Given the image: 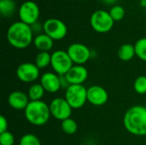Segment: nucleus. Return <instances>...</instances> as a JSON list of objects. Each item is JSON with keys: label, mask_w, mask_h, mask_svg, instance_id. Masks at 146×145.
<instances>
[{"label": "nucleus", "mask_w": 146, "mask_h": 145, "mask_svg": "<svg viewBox=\"0 0 146 145\" xmlns=\"http://www.w3.org/2000/svg\"><path fill=\"white\" fill-rule=\"evenodd\" d=\"M126 130L134 136H146V107L133 106L127 110L123 117Z\"/></svg>", "instance_id": "nucleus-1"}, {"label": "nucleus", "mask_w": 146, "mask_h": 145, "mask_svg": "<svg viewBox=\"0 0 146 145\" xmlns=\"http://www.w3.org/2000/svg\"><path fill=\"white\" fill-rule=\"evenodd\" d=\"M7 39L14 48L26 49L33 41V32L31 26L21 21H15L8 28Z\"/></svg>", "instance_id": "nucleus-2"}, {"label": "nucleus", "mask_w": 146, "mask_h": 145, "mask_svg": "<svg viewBox=\"0 0 146 145\" xmlns=\"http://www.w3.org/2000/svg\"><path fill=\"white\" fill-rule=\"evenodd\" d=\"M24 115L27 121L37 126L45 125L51 115L49 105L44 101H30L24 110Z\"/></svg>", "instance_id": "nucleus-3"}, {"label": "nucleus", "mask_w": 146, "mask_h": 145, "mask_svg": "<svg viewBox=\"0 0 146 145\" xmlns=\"http://www.w3.org/2000/svg\"><path fill=\"white\" fill-rule=\"evenodd\" d=\"M64 98L73 109H80L87 102V89L83 85H71L65 91Z\"/></svg>", "instance_id": "nucleus-4"}, {"label": "nucleus", "mask_w": 146, "mask_h": 145, "mask_svg": "<svg viewBox=\"0 0 146 145\" xmlns=\"http://www.w3.org/2000/svg\"><path fill=\"white\" fill-rule=\"evenodd\" d=\"M90 23L94 31L99 33H105L112 29L115 21L109 11L98 9L92 14Z\"/></svg>", "instance_id": "nucleus-5"}, {"label": "nucleus", "mask_w": 146, "mask_h": 145, "mask_svg": "<svg viewBox=\"0 0 146 145\" xmlns=\"http://www.w3.org/2000/svg\"><path fill=\"white\" fill-rule=\"evenodd\" d=\"M50 66L56 74L63 75L71 69V68L74 66V62L67 50L65 51L58 50L51 54Z\"/></svg>", "instance_id": "nucleus-6"}, {"label": "nucleus", "mask_w": 146, "mask_h": 145, "mask_svg": "<svg viewBox=\"0 0 146 145\" xmlns=\"http://www.w3.org/2000/svg\"><path fill=\"white\" fill-rule=\"evenodd\" d=\"M43 31L54 41L64 38L68 33L66 24L60 19L49 18L43 24Z\"/></svg>", "instance_id": "nucleus-7"}, {"label": "nucleus", "mask_w": 146, "mask_h": 145, "mask_svg": "<svg viewBox=\"0 0 146 145\" xmlns=\"http://www.w3.org/2000/svg\"><path fill=\"white\" fill-rule=\"evenodd\" d=\"M39 14L40 10L38 5L35 2L30 0L22 3L18 11L20 21L29 26H32L38 21Z\"/></svg>", "instance_id": "nucleus-8"}, {"label": "nucleus", "mask_w": 146, "mask_h": 145, "mask_svg": "<svg viewBox=\"0 0 146 145\" xmlns=\"http://www.w3.org/2000/svg\"><path fill=\"white\" fill-rule=\"evenodd\" d=\"M50 115L58 121H64L70 118L72 115V107L65 98L56 97L49 104Z\"/></svg>", "instance_id": "nucleus-9"}, {"label": "nucleus", "mask_w": 146, "mask_h": 145, "mask_svg": "<svg viewBox=\"0 0 146 145\" xmlns=\"http://www.w3.org/2000/svg\"><path fill=\"white\" fill-rule=\"evenodd\" d=\"M67 52L75 65H84L89 61L92 56L90 49L81 43H74L70 44Z\"/></svg>", "instance_id": "nucleus-10"}, {"label": "nucleus", "mask_w": 146, "mask_h": 145, "mask_svg": "<svg viewBox=\"0 0 146 145\" xmlns=\"http://www.w3.org/2000/svg\"><path fill=\"white\" fill-rule=\"evenodd\" d=\"M40 75V69L33 62H23L16 69V76L23 83H33Z\"/></svg>", "instance_id": "nucleus-11"}, {"label": "nucleus", "mask_w": 146, "mask_h": 145, "mask_svg": "<svg viewBox=\"0 0 146 145\" xmlns=\"http://www.w3.org/2000/svg\"><path fill=\"white\" fill-rule=\"evenodd\" d=\"M109 100L107 91L100 85H92L87 89V102L93 106H103Z\"/></svg>", "instance_id": "nucleus-12"}, {"label": "nucleus", "mask_w": 146, "mask_h": 145, "mask_svg": "<svg viewBox=\"0 0 146 145\" xmlns=\"http://www.w3.org/2000/svg\"><path fill=\"white\" fill-rule=\"evenodd\" d=\"M40 84L44 91L49 93H56L62 89L59 75L52 72L43 73L40 78Z\"/></svg>", "instance_id": "nucleus-13"}, {"label": "nucleus", "mask_w": 146, "mask_h": 145, "mask_svg": "<svg viewBox=\"0 0 146 145\" xmlns=\"http://www.w3.org/2000/svg\"><path fill=\"white\" fill-rule=\"evenodd\" d=\"M70 85H83L87 79L88 71L83 65H74L66 73Z\"/></svg>", "instance_id": "nucleus-14"}, {"label": "nucleus", "mask_w": 146, "mask_h": 145, "mask_svg": "<svg viewBox=\"0 0 146 145\" xmlns=\"http://www.w3.org/2000/svg\"><path fill=\"white\" fill-rule=\"evenodd\" d=\"M8 103L9 106L15 110H25L30 103V99L25 92L21 91H14L9 95Z\"/></svg>", "instance_id": "nucleus-15"}, {"label": "nucleus", "mask_w": 146, "mask_h": 145, "mask_svg": "<svg viewBox=\"0 0 146 145\" xmlns=\"http://www.w3.org/2000/svg\"><path fill=\"white\" fill-rule=\"evenodd\" d=\"M33 44L34 46L39 50V51H45L49 52L54 45V40L49 37L47 34L44 33H39L38 34L34 39H33Z\"/></svg>", "instance_id": "nucleus-16"}, {"label": "nucleus", "mask_w": 146, "mask_h": 145, "mask_svg": "<svg viewBox=\"0 0 146 145\" xmlns=\"http://www.w3.org/2000/svg\"><path fill=\"white\" fill-rule=\"evenodd\" d=\"M136 56L135 47L131 44H124L118 50V57L123 62L131 61Z\"/></svg>", "instance_id": "nucleus-17"}, {"label": "nucleus", "mask_w": 146, "mask_h": 145, "mask_svg": "<svg viewBox=\"0 0 146 145\" xmlns=\"http://www.w3.org/2000/svg\"><path fill=\"white\" fill-rule=\"evenodd\" d=\"M44 92L45 91L40 83H34L29 87L27 96L30 101H40L44 97Z\"/></svg>", "instance_id": "nucleus-18"}, {"label": "nucleus", "mask_w": 146, "mask_h": 145, "mask_svg": "<svg viewBox=\"0 0 146 145\" xmlns=\"http://www.w3.org/2000/svg\"><path fill=\"white\" fill-rule=\"evenodd\" d=\"M16 9V4L14 0H0V13L4 17L12 15Z\"/></svg>", "instance_id": "nucleus-19"}, {"label": "nucleus", "mask_w": 146, "mask_h": 145, "mask_svg": "<svg viewBox=\"0 0 146 145\" xmlns=\"http://www.w3.org/2000/svg\"><path fill=\"white\" fill-rule=\"evenodd\" d=\"M50 62L51 54L45 51H39V53H38L35 58V64L39 69L45 68L46 67L50 65Z\"/></svg>", "instance_id": "nucleus-20"}, {"label": "nucleus", "mask_w": 146, "mask_h": 145, "mask_svg": "<svg viewBox=\"0 0 146 145\" xmlns=\"http://www.w3.org/2000/svg\"><path fill=\"white\" fill-rule=\"evenodd\" d=\"M61 126H62V130L63 131V132L68 135L74 134L78 130L77 122L72 118H68V119L62 121Z\"/></svg>", "instance_id": "nucleus-21"}, {"label": "nucleus", "mask_w": 146, "mask_h": 145, "mask_svg": "<svg viewBox=\"0 0 146 145\" xmlns=\"http://www.w3.org/2000/svg\"><path fill=\"white\" fill-rule=\"evenodd\" d=\"M136 56L142 61L146 62V38H141L134 44Z\"/></svg>", "instance_id": "nucleus-22"}, {"label": "nucleus", "mask_w": 146, "mask_h": 145, "mask_svg": "<svg viewBox=\"0 0 146 145\" xmlns=\"http://www.w3.org/2000/svg\"><path fill=\"white\" fill-rule=\"evenodd\" d=\"M110 15H111L114 21H120L125 16V9L122 6L115 4L111 7L110 10L109 11Z\"/></svg>", "instance_id": "nucleus-23"}, {"label": "nucleus", "mask_w": 146, "mask_h": 145, "mask_svg": "<svg viewBox=\"0 0 146 145\" xmlns=\"http://www.w3.org/2000/svg\"><path fill=\"white\" fill-rule=\"evenodd\" d=\"M133 89L134 91L140 95L146 93V76L140 75L139 76L133 83Z\"/></svg>", "instance_id": "nucleus-24"}, {"label": "nucleus", "mask_w": 146, "mask_h": 145, "mask_svg": "<svg viewBox=\"0 0 146 145\" xmlns=\"http://www.w3.org/2000/svg\"><path fill=\"white\" fill-rule=\"evenodd\" d=\"M19 145H41V143L36 135L27 133L21 138Z\"/></svg>", "instance_id": "nucleus-25"}, {"label": "nucleus", "mask_w": 146, "mask_h": 145, "mask_svg": "<svg viewBox=\"0 0 146 145\" xmlns=\"http://www.w3.org/2000/svg\"><path fill=\"white\" fill-rule=\"evenodd\" d=\"M15 143L14 135L7 131L3 133H0V145H13Z\"/></svg>", "instance_id": "nucleus-26"}, {"label": "nucleus", "mask_w": 146, "mask_h": 145, "mask_svg": "<svg viewBox=\"0 0 146 145\" xmlns=\"http://www.w3.org/2000/svg\"><path fill=\"white\" fill-rule=\"evenodd\" d=\"M59 77H60V83H61V88L62 89V90H67L71 85H70V83H69V81H68V78H67V76H66V74H63V75H59Z\"/></svg>", "instance_id": "nucleus-27"}, {"label": "nucleus", "mask_w": 146, "mask_h": 145, "mask_svg": "<svg viewBox=\"0 0 146 145\" xmlns=\"http://www.w3.org/2000/svg\"><path fill=\"white\" fill-rule=\"evenodd\" d=\"M7 131H8V121L3 115H1L0 116V133H3Z\"/></svg>", "instance_id": "nucleus-28"}, {"label": "nucleus", "mask_w": 146, "mask_h": 145, "mask_svg": "<svg viewBox=\"0 0 146 145\" xmlns=\"http://www.w3.org/2000/svg\"><path fill=\"white\" fill-rule=\"evenodd\" d=\"M118 0H105L104 2L107 3V4H111V5H115V3L117 2Z\"/></svg>", "instance_id": "nucleus-29"}, {"label": "nucleus", "mask_w": 146, "mask_h": 145, "mask_svg": "<svg viewBox=\"0 0 146 145\" xmlns=\"http://www.w3.org/2000/svg\"><path fill=\"white\" fill-rule=\"evenodd\" d=\"M98 1H104V2L105 0H98Z\"/></svg>", "instance_id": "nucleus-30"}, {"label": "nucleus", "mask_w": 146, "mask_h": 145, "mask_svg": "<svg viewBox=\"0 0 146 145\" xmlns=\"http://www.w3.org/2000/svg\"><path fill=\"white\" fill-rule=\"evenodd\" d=\"M80 1H87V0H80Z\"/></svg>", "instance_id": "nucleus-31"}, {"label": "nucleus", "mask_w": 146, "mask_h": 145, "mask_svg": "<svg viewBox=\"0 0 146 145\" xmlns=\"http://www.w3.org/2000/svg\"><path fill=\"white\" fill-rule=\"evenodd\" d=\"M140 1H145V2H146V0H140Z\"/></svg>", "instance_id": "nucleus-32"}, {"label": "nucleus", "mask_w": 146, "mask_h": 145, "mask_svg": "<svg viewBox=\"0 0 146 145\" xmlns=\"http://www.w3.org/2000/svg\"><path fill=\"white\" fill-rule=\"evenodd\" d=\"M81 145H82V144H81Z\"/></svg>", "instance_id": "nucleus-33"}]
</instances>
